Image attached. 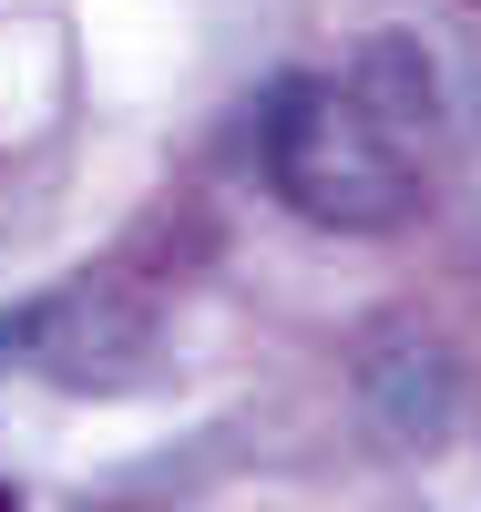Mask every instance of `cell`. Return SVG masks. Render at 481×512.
<instances>
[{
	"instance_id": "obj_1",
	"label": "cell",
	"mask_w": 481,
	"mask_h": 512,
	"mask_svg": "<svg viewBox=\"0 0 481 512\" xmlns=\"http://www.w3.org/2000/svg\"><path fill=\"white\" fill-rule=\"evenodd\" d=\"M267 185L338 236H379L420 205V154H430V72L410 41H369L348 72H297L267 93L256 123Z\"/></svg>"
},
{
	"instance_id": "obj_2",
	"label": "cell",
	"mask_w": 481,
	"mask_h": 512,
	"mask_svg": "<svg viewBox=\"0 0 481 512\" xmlns=\"http://www.w3.org/2000/svg\"><path fill=\"white\" fill-rule=\"evenodd\" d=\"M0 512H21V502H11V492H0Z\"/></svg>"
}]
</instances>
